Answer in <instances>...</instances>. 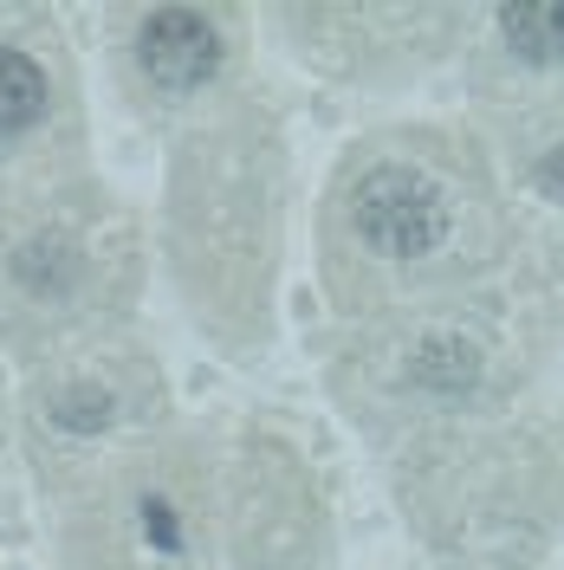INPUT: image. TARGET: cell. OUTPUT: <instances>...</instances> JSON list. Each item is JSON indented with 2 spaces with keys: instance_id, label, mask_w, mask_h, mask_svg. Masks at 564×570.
Returning a JSON list of instances; mask_svg holds the SVG:
<instances>
[{
  "instance_id": "cell-1",
  "label": "cell",
  "mask_w": 564,
  "mask_h": 570,
  "mask_svg": "<svg viewBox=\"0 0 564 570\" xmlns=\"http://www.w3.org/2000/svg\"><path fill=\"white\" fill-rule=\"evenodd\" d=\"M357 234L370 240L377 253L389 259H416L428 253L441 234H448V202H441V188L416 169H370V176L357 181Z\"/></svg>"
},
{
  "instance_id": "cell-2",
  "label": "cell",
  "mask_w": 564,
  "mask_h": 570,
  "mask_svg": "<svg viewBox=\"0 0 564 570\" xmlns=\"http://www.w3.org/2000/svg\"><path fill=\"white\" fill-rule=\"evenodd\" d=\"M221 66V39L195 7H156L143 20V71L163 91H195Z\"/></svg>"
},
{
  "instance_id": "cell-3",
  "label": "cell",
  "mask_w": 564,
  "mask_h": 570,
  "mask_svg": "<svg viewBox=\"0 0 564 570\" xmlns=\"http://www.w3.org/2000/svg\"><path fill=\"white\" fill-rule=\"evenodd\" d=\"M499 33L506 46L532 59V66H558L564 59V0H519V7H499Z\"/></svg>"
},
{
  "instance_id": "cell-4",
  "label": "cell",
  "mask_w": 564,
  "mask_h": 570,
  "mask_svg": "<svg viewBox=\"0 0 564 570\" xmlns=\"http://www.w3.org/2000/svg\"><path fill=\"white\" fill-rule=\"evenodd\" d=\"M39 110H46V71H39L27 52L0 46V137L39 124Z\"/></svg>"
},
{
  "instance_id": "cell-5",
  "label": "cell",
  "mask_w": 564,
  "mask_h": 570,
  "mask_svg": "<svg viewBox=\"0 0 564 570\" xmlns=\"http://www.w3.org/2000/svg\"><path fill=\"white\" fill-rule=\"evenodd\" d=\"M474 376H480V356L460 337H428L422 351L409 356V383H422V390H467Z\"/></svg>"
},
{
  "instance_id": "cell-6",
  "label": "cell",
  "mask_w": 564,
  "mask_h": 570,
  "mask_svg": "<svg viewBox=\"0 0 564 570\" xmlns=\"http://www.w3.org/2000/svg\"><path fill=\"white\" fill-rule=\"evenodd\" d=\"M52 422L59 428H105L110 422V395L105 390H66L59 409H52Z\"/></svg>"
},
{
  "instance_id": "cell-7",
  "label": "cell",
  "mask_w": 564,
  "mask_h": 570,
  "mask_svg": "<svg viewBox=\"0 0 564 570\" xmlns=\"http://www.w3.org/2000/svg\"><path fill=\"white\" fill-rule=\"evenodd\" d=\"M143 532L156 538L163 551H176V544H182V532H176V512H169L163 499H149V505H143Z\"/></svg>"
},
{
  "instance_id": "cell-8",
  "label": "cell",
  "mask_w": 564,
  "mask_h": 570,
  "mask_svg": "<svg viewBox=\"0 0 564 570\" xmlns=\"http://www.w3.org/2000/svg\"><path fill=\"white\" fill-rule=\"evenodd\" d=\"M538 181H545L552 195H564V149H552V156L538 163Z\"/></svg>"
}]
</instances>
